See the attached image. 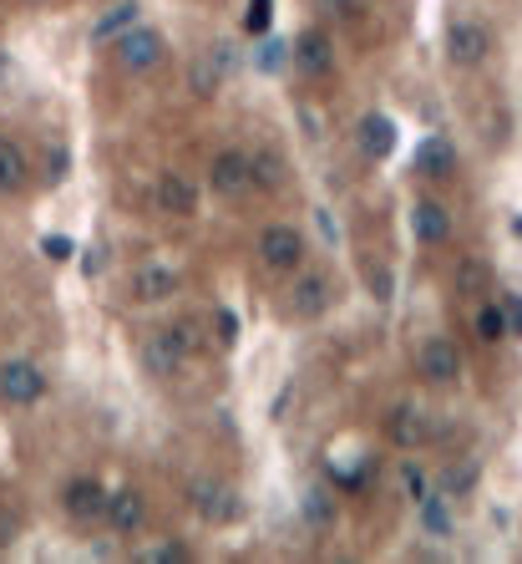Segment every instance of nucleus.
<instances>
[{
	"label": "nucleus",
	"instance_id": "39448f33",
	"mask_svg": "<svg viewBox=\"0 0 522 564\" xmlns=\"http://www.w3.org/2000/svg\"><path fill=\"white\" fill-rule=\"evenodd\" d=\"M487 51H493V31L482 26V21H451L447 26V61L451 67L472 72V67L487 61Z\"/></svg>",
	"mask_w": 522,
	"mask_h": 564
},
{
	"label": "nucleus",
	"instance_id": "f8f14e48",
	"mask_svg": "<svg viewBox=\"0 0 522 564\" xmlns=\"http://www.w3.org/2000/svg\"><path fill=\"white\" fill-rule=\"evenodd\" d=\"M193 508H198V519L208 524H229L233 514H239V499H233V489H223V483H214V478H198L189 489Z\"/></svg>",
	"mask_w": 522,
	"mask_h": 564
},
{
	"label": "nucleus",
	"instance_id": "f704fd0d",
	"mask_svg": "<svg viewBox=\"0 0 522 564\" xmlns=\"http://www.w3.org/2000/svg\"><path fill=\"white\" fill-rule=\"evenodd\" d=\"M502 305H508V315H512V331H522V296H508Z\"/></svg>",
	"mask_w": 522,
	"mask_h": 564
},
{
	"label": "nucleus",
	"instance_id": "a878e982",
	"mask_svg": "<svg viewBox=\"0 0 522 564\" xmlns=\"http://www.w3.org/2000/svg\"><path fill=\"white\" fill-rule=\"evenodd\" d=\"M269 21H275V0H248L244 5V31L248 36H269Z\"/></svg>",
	"mask_w": 522,
	"mask_h": 564
},
{
	"label": "nucleus",
	"instance_id": "0eeeda50",
	"mask_svg": "<svg viewBox=\"0 0 522 564\" xmlns=\"http://www.w3.org/2000/svg\"><path fill=\"white\" fill-rule=\"evenodd\" d=\"M107 504H112V493H107L97 478H72V483L61 489V508H66V519L72 524L107 519Z\"/></svg>",
	"mask_w": 522,
	"mask_h": 564
},
{
	"label": "nucleus",
	"instance_id": "412c9836",
	"mask_svg": "<svg viewBox=\"0 0 522 564\" xmlns=\"http://www.w3.org/2000/svg\"><path fill=\"white\" fill-rule=\"evenodd\" d=\"M391 437L401 447L426 443V412H421V407H396L391 412Z\"/></svg>",
	"mask_w": 522,
	"mask_h": 564
},
{
	"label": "nucleus",
	"instance_id": "4be33fe9",
	"mask_svg": "<svg viewBox=\"0 0 522 564\" xmlns=\"http://www.w3.org/2000/svg\"><path fill=\"white\" fill-rule=\"evenodd\" d=\"M248 164H254V183H259V189H279V183H284V158H279L275 148H254Z\"/></svg>",
	"mask_w": 522,
	"mask_h": 564
},
{
	"label": "nucleus",
	"instance_id": "393cba45",
	"mask_svg": "<svg viewBox=\"0 0 522 564\" xmlns=\"http://www.w3.org/2000/svg\"><path fill=\"white\" fill-rule=\"evenodd\" d=\"M223 67H229V57H204L198 61V67H193V92H198V97H208V92L218 87V82H223Z\"/></svg>",
	"mask_w": 522,
	"mask_h": 564
},
{
	"label": "nucleus",
	"instance_id": "473e14b6",
	"mask_svg": "<svg viewBox=\"0 0 522 564\" xmlns=\"http://www.w3.org/2000/svg\"><path fill=\"white\" fill-rule=\"evenodd\" d=\"M46 179L51 183L66 179V153H46Z\"/></svg>",
	"mask_w": 522,
	"mask_h": 564
},
{
	"label": "nucleus",
	"instance_id": "a211bd4d",
	"mask_svg": "<svg viewBox=\"0 0 522 564\" xmlns=\"http://www.w3.org/2000/svg\"><path fill=\"white\" fill-rule=\"evenodd\" d=\"M361 153L365 158H391L396 153V122L386 112H365L361 118Z\"/></svg>",
	"mask_w": 522,
	"mask_h": 564
},
{
	"label": "nucleus",
	"instance_id": "58836bf2",
	"mask_svg": "<svg viewBox=\"0 0 522 564\" xmlns=\"http://www.w3.org/2000/svg\"><path fill=\"white\" fill-rule=\"evenodd\" d=\"M0 76H5V57H0Z\"/></svg>",
	"mask_w": 522,
	"mask_h": 564
},
{
	"label": "nucleus",
	"instance_id": "7c9ffc66",
	"mask_svg": "<svg viewBox=\"0 0 522 564\" xmlns=\"http://www.w3.org/2000/svg\"><path fill=\"white\" fill-rule=\"evenodd\" d=\"M218 341L223 346L239 341V321H233V311H218Z\"/></svg>",
	"mask_w": 522,
	"mask_h": 564
},
{
	"label": "nucleus",
	"instance_id": "b1692460",
	"mask_svg": "<svg viewBox=\"0 0 522 564\" xmlns=\"http://www.w3.org/2000/svg\"><path fill=\"white\" fill-rule=\"evenodd\" d=\"M305 519L315 524V529H330V524H335V499L325 489H309L305 493Z\"/></svg>",
	"mask_w": 522,
	"mask_h": 564
},
{
	"label": "nucleus",
	"instance_id": "aec40b11",
	"mask_svg": "<svg viewBox=\"0 0 522 564\" xmlns=\"http://www.w3.org/2000/svg\"><path fill=\"white\" fill-rule=\"evenodd\" d=\"M447 499H451V493H426V499L416 504V519H421V529H426L432 539H447V535H451Z\"/></svg>",
	"mask_w": 522,
	"mask_h": 564
},
{
	"label": "nucleus",
	"instance_id": "bb28decb",
	"mask_svg": "<svg viewBox=\"0 0 522 564\" xmlns=\"http://www.w3.org/2000/svg\"><path fill=\"white\" fill-rule=\"evenodd\" d=\"M401 493H406L411 504L426 499V473H421V463H401Z\"/></svg>",
	"mask_w": 522,
	"mask_h": 564
},
{
	"label": "nucleus",
	"instance_id": "5701e85b",
	"mask_svg": "<svg viewBox=\"0 0 522 564\" xmlns=\"http://www.w3.org/2000/svg\"><path fill=\"white\" fill-rule=\"evenodd\" d=\"M508 331H512L508 305H482V311H477V336H482V341H502Z\"/></svg>",
	"mask_w": 522,
	"mask_h": 564
},
{
	"label": "nucleus",
	"instance_id": "cd10ccee",
	"mask_svg": "<svg viewBox=\"0 0 522 564\" xmlns=\"http://www.w3.org/2000/svg\"><path fill=\"white\" fill-rule=\"evenodd\" d=\"M472 483H477V463H466L462 473H447V493H451V499H462Z\"/></svg>",
	"mask_w": 522,
	"mask_h": 564
},
{
	"label": "nucleus",
	"instance_id": "c9c22d12",
	"mask_svg": "<svg viewBox=\"0 0 522 564\" xmlns=\"http://www.w3.org/2000/svg\"><path fill=\"white\" fill-rule=\"evenodd\" d=\"M371 285H376V296L386 300V290H391V275H386V269H380V275H371Z\"/></svg>",
	"mask_w": 522,
	"mask_h": 564
},
{
	"label": "nucleus",
	"instance_id": "c85d7f7f",
	"mask_svg": "<svg viewBox=\"0 0 522 564\" xmlns=\"http://www.w3.org/2000/svg\"><path fill=\"white\" fill-rule=\"evenodd\" d=\"M41 254H51V260H72V239H66V235H46L41 239Z\"/></svg>",
	"mask_w": 522,
	"mask_h": 564
},
{
	"label": "nucleus",
	"instance_id": "2eb2a0df",
	"mask_svg": "<svg viewBox=\"0 0 522 564\" xmlns=\"http://www.w3.org/2000/svg\"><path fill=\"white\" fill-rule=\"evenodd\" d=\"M137 0H112L97 21H92V46H107V41H117V36H128L132 26H137Z\"/></svg>",
	"mask_w": 522,
	"mask_h": 564
},
{
	"label": "nucleus",
	"instance_id": "9d476101",
	"mask_svg": "<svg viewBox=\"0 0 522 564\" xmlns=\"http://www.w3.org/2000/svg\"><path fill=\"white\" fill-rule=\"evenodd\" d=\"M330 275H319V269H300L294 275V296H290V311L300 315V321H319V315L330 311Z\"/></svg>",
	"mask_w": 522,
	"mask_h": 564
},
{
	"label": "nucleus",
	"instance_id": "f3484780",
	"mask_svg": "<svg viewBox=\"0 0 522 564\" xmlns=\"http://www.w3.org/2000/svg\"><path fill=\"white\" fill-rule=\"evenodd\" d=\"M158 208L162 214H178V219H193V214H198V189H193L183 173H162L158 179Z\"/></svg>",
	"mask_w": 522,
	"mask_h": 564
},
{
	"label": "nucleus",
	"instance_id": "f03ea898",
	"mask_svg": "<svg viewBox=\"0 0 522 564\" xmlns=\"http://www.w3.org/2000/svg\"><path fill=\"white\" fill-rule=\"evenodd\" d=\"M305 235H300V229H294V224H269V229H264L259 235V265L269 269V275H300V269H305Z\"/></svg>",
	"mask_w": 522,
	"mask_h": 564
},
{
	"label": "nucleus",
	"instance_id": "4468645a",
	"mask_svg": "<svg viewBox=\"0 0 522 564\" xmlns=\"http://www.w3.org/2000/svg\"><path fill=\"white\" fill-rule=\"evenodd\" d=\"M178 269L168 265H143L137 275H132V296L143 300V305H162V300H173L178 296Z\"/></svg>",
	"mask_w": 522,
	"mask_h": 564
},
{
	"label": "nucleus",
	"instance_id": "ddd939ff",
	"mask_svg": "<svg viewBox=\"0 0 522 564\" xmlns=\"http://www.w3.org/2000/svg\"><path fill=\"white\" fill-rule=\"evenodd\" d=\"M447 235H451V214L436 199H416L411 204V239L416 244H447Z\"/></svg>",
	"mask_w": 522,
	"mask_h": 564
},
{
	"label": "nucleus",
	"instance_id": "c756f323",
	"mask_svg": "<svg viewBox=\"0 0 522 564\" xmlns=\"http://www.w3.org/2000/svg\"><path fill=\"white\" fill-rule=\"evenodd\" d=\"M279 61H284V41H264L259 46V67H264V72H275Z\"/></svg>",
	"mask_w": 522,
	"mask_h": 564
},
{
	"label": "nucleus",
	"instance_id": "7ed1b4c3",
	"mask_svg": "<svg viewBox=\"0 0 522 564\" xmlns=\"http://www.w3.org/2000/svg\"><path fill=\"white\" fill-rule=\"evenodd\" d=\"M162 57H168V41H162V31L132 26L128 36H117V67H122V72L143 76V72H153Z\"/></svg>",
	"mask_w": 522,
	"mask_h": 564
},
{
	"label": "nucleus",
	"instance_id": "6ab92c4d",
	"mask_svg": "<svg viewBox=\"0 0 522 564\" xmlns=\"http://www.w3.org/2000/svg\"><path fill=\"white\" fill-rule=\"evenodd\" d=\"M26 153L15 148L11 137H0V193H21L26 189Z\"/></svg>",
	"mask_w": 522,
	"mask_h": 564
},
{
	"label": "nucleus",
	"instance_id": "f257e3e1",
	"mask_svg": "<svg viewBox=\"0 0 522 564\" xmlns=\"http://www.w3.org/2000/svg\"><path fill=\"white\" fill-rule=\"evenodd\" d=\"M193 351H198V336H193L189 321H178V326H162V331L147 336L143 361H147V372H153V376H178Z\"/></svg>",
	"mask_w": 522,
	"mask_h": 564
},
{
	"label": "nucleus",
	"instance_id": "2f4dec72",
	"mask_svg": "<svg viewBox=\"0 0 522 564\" xmlns=\"http://www.w3.org/2000/svg\"><path fill=\"white\" fill-rule=\"evenodd\" d=\"M143 560H158V564H168V560H189V550H183V544H162V550H147Z\"/></svg>",
	"mask_w": 522,
	"mask_h": 564
},
{
	"label": "nucleus",
	"instance_id": "6e6552de",
	"mask_svg": "<svg viewBox=\"0 0 522 564\" xmlns=\"http://www.w3.org/2000/svg\"><path fill=\"white\" fill-rule=\"evenodd\" d=\"M248 183H254V164H248L244 148L214 153V164H208V189H214L218 199H239Z\"/></svg>",
	"mask_w": 522,
	"mask_h": 564
},
{
	"label": "nucleus",
	"instance_id": "dca6fc26",
	"mask_svg": "<svg viewBox=\"0 0 522 564\" xmlns=\"http://www.w3.org/2000/svg\"><path fill=\"white\" fill-rule=\"evenodd\" d=\"M107 524H112L117 535H137L147 524V499L137 489H117L112 504H107Z\"/></svg>",
	"mask_w": 522,
	"mask_h": 564
},
{
	"label": "nucleus",
	"instance_id": "9b49d317",
	"mask_svg": "<svg viewBox=\"0 0 522 564\" xmlns=\"http://www.w3.org/2000/svg\"><path fill=\"white\" fill-rule=\"evenodd\" d=\"M411 168H416L421 179H451V173H457V143H451V137H441V133L421 137Z\"/></svg>",
	"mask_w": 522,
	"mask_h": 564
},
{
	"label": "nucleus",
	"instance_id": "423d86ee",
	"mask_svg": "<svg viewBox=\"0 0 522 564\" xmlns=\"http://www.w3.org/2000/svg\"><path fill=\"white\" fill-rule=\"evenodd\" d=\"M46 397V376L36 361H5L0 367V401L5 407H36Z\"/></svg>",
	"mask_w": 522,
	"mask_h": 564
},
{
	"label": "nucleus",
	"instance_id": "e433bc0d",
	"mask_svg": "<svg viewBox=\"0 0 522 564\" xmlns=\"http://www.w3.org/2000/svg\"><path fill=\"white\" fill-rule=\"evenodd\" d=\"M11 535H15V519H11V514H0V544H5Z\"/></svg>",
	"mask_w": 522,
	"mask_h": 564
},
{
	"label": "nucleus",
	"instance_id": "20e7f679",
	"mask_svg": "<svg viewBox=\"0 0 522 564\" xmlns=\"http://www.w3.org/2000/svg\"><path fill=\"white\" fill-rule=\"evenodd\" d=\"M416 376L432 386H451L457 376H462V351H457V341H447V336H426V341L416 346Z\"/></svg>",
	"mask_w": 522,
	"mask_h": 564
},
{
	"label": "nucleus",
	"instance_id": "72a5a7b5",
	"mask_svg": "<svg viewBox=\"0 0 522 564\" xmlns=\"http://www.w3.org/2000/svg\"><path fill=\"white\" fill-rule=\"evenodd\" d=\"M482 280H487V269L482 265H462V290H477Z\"/></svg>",
	"mask_w": 522,
	"mask_h": 564
},
{
	"label": "nucleus",
	"instance_id": "1a4fd4ad",
	"mask_svg": "<svg viewBox=\"0 0 522 564\" xmlns=\"http://www.w3.org/2000/svg\"><path fill=\"white\" fill-rule=\"evenodd\" d=\"M290 61H294V67H300L305 76H315V82H319V76L335 72V41H330V36H325L319 26H309V31H300V36H294Z\"/></svg>",
	"mask_w": 522,
	"mask_h": 564
},
{
	"label": "nucleus",
	"instance_id": "4c0bfd02",
	"mask_svg": "<svg viewBox=\"0 0 522 564\" xmlns=\"http://www.w3.org/2000/svg\"><path fill=\"white\" fill-rule=\"evenodd\" d=\"M512 235H518V239H522V214H518V219H512Z\"/></svg>",
	"mask_w": 522,
	"mask_h": 564
}]
</instances>
